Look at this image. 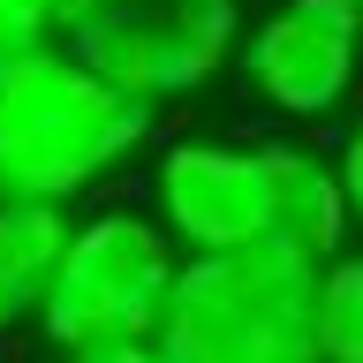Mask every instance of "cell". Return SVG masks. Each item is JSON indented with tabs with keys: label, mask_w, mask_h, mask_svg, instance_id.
Instances as JSON below:
<instances>
[{
	"label": "cell",
	"mask_w": 363,
	"mask_h": 363,
	"mask_svg": "<svg viewBox=\"0 0 363 363\" xmlns=\"http://www.w3.org/2000/svg\"><path fill=\"white\" fill-rule=\"evenodd\" d=\"M53 38V16H45V0H0V61L23 53V45Z\"/></svg>",
	"instance_id": "cell-10"
},
{
	"label": "cell",
	"mask_w": 363,
	"mask_h": 363,
	"mask_svg": "<svg viewBox=\"0 0 363 363\" xmlns=\"http://www.w3.org/2000/svg\"><path fill=\"white\" fill-rule=\"evenodd\" d=\"M152 220L174 235L189 257H227V250L272 242L265 204V144H227V136H174L152 167Z\"/></svg>",
	"instance_id": "cell-6"
},
{
	"label": "cell",
	"mask_w": 363,
	"mask_h": 363,
	"mask_svg": "<svg viewBox=\"0 0 363 363\" xmlns=\"http://www.w3.org/2000/svg\"><path fill=\"white\" fill-rule=\"evenodd\" d=\"M333 167H340V189H348V212H356V227H363V113L348 121V136H340Z\"/></svg>",
	"instance_id": "cell-11"
},
{
	"label": "cell",
	"mask_w": 363,
	"mask_h": 363,
	"mask_svg": "<svg viewBox=\"0 0 363 363\" xmlns=\"http://www.w3.org/2000/svg\"><path fill=\"white\" fill-rule=\"evenodd\" d=\"M363 76V0H280L242 38V84L280 121H325Z\"/></svg>",
	"instance_id": "cell-5"
},
{
	"label": "cell",
	"mask_w": 363,
	"mask_h": 363,
	"mask_svg": "<svg viewBox=\"0 0 363 363\" xmlns=\"http://www.w3.org/2000/svg\"><path fill=\"white\" fill-rule=\"evenodd\" d=\"M318 363H363V257L348 250L318 272Z\"/></svg>",
	"instance_id": "cell-9"
},
{
	"label": "cell",
	"mask_w": 363,
	"mask_h": 363,
	"mask_svg": "<svg viewBox=\"0 0 363 363\" xmlns=\"http://www.w3.org/2000/svg\"><path fill=\"white\" fill-rule=\"evenodd\" d=\"M61 363H174L159 340H121V348H84V356H61Z\"/></svg>",
	"instance_id": "cell-12"
},
{
	"label": "cell",
	"mask_w": 363,
	"mask_h": 363,
	"mask_svg": "<svg viewBox=\"0 0 363 363\" xmlns=\"http://www.w3.org/2000/svg\"><path fill=\"white\" fill-rule=\"evenodd\" d=\"M76 61L106 84L136 91L144 106L189 99L235 61L242 45V0H106L99 16L68 30Z\"/></svg>",
	"instance_id": "cell-4"
},
{
	"label": "cell",
	"mask_w": 363,
	"mask_h": 363,
	"mask_svg": "<svg viewBox=\"0 0 363 363\" xmlns=\"http://www.w3.org/2000/svg\"><path fill=\"white\" fill-rule=\"evenodd\" d=\"M76 220L68 204H0V333L45 311V288L61 272Z\"/></svg>",
	"instance_id": "cell-8"
},
{
	"label": "cell",
	"mask_w": 363,
	"mask_h": 363,
	"mask_svg": "<svg viewBox=\"0 0 363 363\" xmlns=\"http://www.w3.org/2000/svg\"><path fill=\"white\" fill-rule=\"evenodd\" d=\"M174 250H182L174 235L129 204L76 220V242H68L38 311L45 348L84 356V348H121V340H159V318H167V295L182 272Z\"/></svg>",
	"instance_id": "cell-3"
},
{
	"label": "cell",
	"mask_w": 363,
	"mask_h": 363,
	"mask_svg": "<svg viewBox=\"0 0 363 363\" xmlns=\"http://www.w3.org/2000/svg\"><path fill=\"white\" fill-rule=\"evenodd\" d=\"M152 136V106L76 61L68 38H38L0 61V204H68Z\"/></svg>",
	"instance_id": "cell-1"
},
{
	"label": "cell",
	"mask_w": 363,
	"mask_h": 363,
	"mask_svg": "<svg viewBox=\"0 0 363 363\" xmlns=\"http://www.w3.org/2000/svg\"><path fill=\"white\" fill-rule=\"evenodd\" d=\"M318 272L280 242L182 257L159 348L174 363H318Z\"/></svg>",
	"instance_id": "cell-2"
},
{
	"label": "cell",
	"mask_w": 363,
	"mask_h": 363,
	"mask_svg": "<svg viewBox=\"0 0 363 363\" xmlns=\"http://www.w3.org/2000/svg\"><path fill=\"white\" fill-rule=\"evenodd\" d=\"M265 204H272V242L311 257V265H333L348 250V189H340V167L311 144H288L272 136L265 144Z\"/></svg>",
	"instance_id": "cell-7"
},
{
	"label": "cell",
	"mask_w": 363,
	"mask_h": 363,
	"mask_svg": "<svg viewBox=\"0 0 363 363\" xmlns=\"http://www.w3.org/2000/svg\"><path fill=\"white\" fill-rule=\"evenodd\" d=\"M99 8H106V0H45V16H53V30H61V38H68L84 16H99Z\"/></svg>",
	"instance_id": "cell-13"
}]
</instances>
